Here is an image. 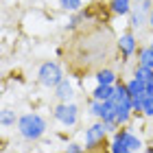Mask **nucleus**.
<instances>
[{
    "label": "nucleus",
    "instance_id": "obj_1",
    "mask_svg": "<svg viewBox=\"0 0 153 153\" xmlns=\"http://www.w3.org/2000/svg\"><path fill=\"white\" fill-rule=\"evenodd\" d=\"M18 134L24 138V140H29V142H37L39 138H44L46 136V131H48V123H46V118L37 114V112H29V114H22L20 116V120H18Z\"/></svg>",
    "mask_w": 153,
    "mask_h": 153
},
{
    "label": "nucleus",
    "instance_id": "obj_2",
    "mask_svg": "<svg viewBox=\"0 0 153 153\" xmlns=\"http://www.w3.org/2000/svg\"><path fill=\"white\" fill-rule=\"evenodd\" d=\"M64 79V72H61V66L57 64V61H44L39 68H37V81H39V85H44V88H57L59 85V81Z\"/></svg>",
    "mask_w": 153,
    "mask_h": 153
},
{
    "label": "nucleus",
    "instance_id": "obj_3",
    "mask_svg": "<svg viewBox=\"0 0 153 153\" xmlns=\"http://www.w3.org/2000/svg\"><path fill=\"white\" fill-rule=\"evenodd\" d=\"M53 116L55 120L59 125H64V127H74L76 123H79V107H76V103H57L53 109Z\"/></svg>",
    "mask_w": 153,
    "mask_h": 153
},
{
    "label": "nucleus",
    "instance_id": "obj_4",
    "mask_svg": "<svg viewBox=\"0 0 153 153\" xmlns=\"http://www.w3.org/2000/svg\"><path fill=\"white\" fill-rule=\"evenodd\" d=\"M151 9H153V0H142L138 2V7L129 13V26L134 31H140L149 24V16H151Z\"/></svg>",
    "mask_w": 153,
    "mask_h": 153
},
{
    "label": "nucleus",
    "instance_id": "obj_5",
    "mask_svg": "<svg viewBox=\"0 0 153 153\" xmlns=\"http://www.w3.org/2000/svg\"><path fill=\"white\" fill-rule=\"evenodd\" d=\"M107 136H109V134H107V129H105V125H103V120H96L94 125H90V127L85 129V149H88V151L99 149Z\"/></svg>",
    "mask_w": 153,
    "mask_h": 153
},
{
    "label": "nucleus",
    "instance_id": "obj_6",
    "mask_svg": "<svg viewBox=\"0 0 153 153\" xmlns=\"http://www.w3.org/2000/svg\"><path fill=\"white\" fill-rule=\"evenodd\" d=\"M112 138H118V140H123V142L127 144V147L134 151V153L144 151V142H142V138L138 136V134H134V131H131L129 127H120V129H118Z\"/></svg>",
    "mask_w": 153,
    "mask_h": 153
},
{
    "label": "nucleus",
    "instance_id": "obj_7",
    "mask_svg": "<svg viewBox=\"0 0 153 153\" xmlns=\"http://www.w3.org/2000/svg\"><path fill=\"white\" fill-rule=\"evenodd\" d=\"M138 39H136V35L134 33H123L120 37H118V51H120V55L125 59H129V57H134V55L138 53Z\"/></svg>",
    "mask_w": 153,
    "mask_h": 153
},
{
    "label": "nucleus",
    "instance_id": "obj_8",
    "mask_svg": "<svg viewBox=\"0 0 153 153\" xmlns=\"http://www.w3.org/2000/svg\"><path fill=\"white\" fill-rule=\"evenodd\" d=\"M55 99L59 103H72L74 101V85H72V81L68 79V76H64V79L59 81V85L55 88Z\"/></svg>",
    "mask_w": 153,
    "mask_h": 153
},
{
    "label": "nucleus",
    "instance_id": "obj_9",
    "mask_svg": "<svg viewBox=\"0 0 153 153\" xmlns=\"http://www.w3.org/2000/svg\"><path fill=\"white\" fill-rule=\"evenodd\" d=\"M118 107H125V109H131L134 112V105H131V96L127 92V85H125L123 81L116 83V92H114V99H112Z\"/></svg>",
    "mask_w": 153,
    "mask_h": 153
},
{
    "label": "nucleus",
    "instance_id": "obj_10",
    "mask_svg": "<svg viewBox=\"0 0 153 153\" xmlns=\"http://www.w3.org/2000/svg\"><path fill=\"white\" fill-rule=\"evenodd\" d=\"M94 81H96V85H116L120 79H118V74L112 68H101V70H96Z\"/></svg>",
    "mask_w": 153,
    "mask_h": 153
},
{
    "label": "nucleus",
    "instance_id": "obj_11",
    "mask_svg": "<svg viewBox=\"0 0 153 153\" xmlns=\"http://www.w3.org/2000/svg\"><path fill=\"white\" fill-rule=\"evenodd\" d=\"M114 92H116V85H96L92 92H90V96H92L94 101H103V103H107V101H112V99H114Z\"/></svg>",
    "mask_w": 153,
    "mask_h": 153
},
{
    "label": "nucleus",
    "instance_id": "obj_12",
    "mask_svg": "<svg viewBox=\"0 0 153 153\" xmlns=\"http://www.w3.org/2000/svg\"><path fill=\"white\" fill-rule=\"evenodd\" d=\"M125 85H127V92L131 99H136V96H144L147 94V83L140 81V79H136V76H131L129 81H125Z\"/></svg>",
    "mask_w": 153,
    "mask_h": 153
},
{
    "label": "nucleus",
    "instance_id": "obj_13",
    "mask_svg": "<svg viewBox=\"0 0 153 153\" xmlns=\"http://www.w3.org/2000/svg\"><path fill=\"white\" fill-rule=\"evenodd\" d=\"M131 2H134V0H109V9H112V13H116V16H129V13L134 11Z\"/></svg>",
    "mask_w": 153,
    "mask_h": 153
},
{
    "label": "nucleus",
    "instance_id": "obj_14",
    "mask_svg": "<svg viewBox=\"0 0 153 153\" xmlns=\"http://www.w3.org/2000/svg\"><path fill=\"white\" fill-rule=\"evenodd\" d=\"M138 66H144V68L153 70V48L149 44L138 48Z\"/></svg>",
    "mask_w": 153,
    "mask_h": 153
},
{
    "label": "nucleus",
    "instance_id": "obj_15",
    "mask_svg": "<svg viewBox=\"0 0 153 153\" xmlns=\"http://www.w3.org/2000/svg\"><path fill=\"white\" fill-rule=\"evenodd\" d=\"M105 103L103 101H94V99H90V103H88V114L92 116V118H96V120H103L105 118Z\"/></svg>",
    "mask_w": 153,
    "mask_h": 153
},
{
    "label": "nucleus",
    "instance_id": "obj_16",
    "mask_svg": "<svg viewBox=\"0 0 153 153\" xmlns=\"http://www.w3.org/2000/svg\"><path fill=\"white\" fill-rule=\"evenodd\" d=\"M20 118L16 116V112H13L11 107H4L2 112H0V125L7 129V127H13V125H18Z\"/></svg>",
    "mask_w": 153,
    "mask_h": 153
},
{
    "label": "nucleus",
    "instance_id": "obj_17",
    "mask_svg": "<svg viewBox=\"0 0 153 153\" xmlns=\"http://www.w3.org/2000/svg\"><path fill=\"white\" fill-rule=\"evenodd\" d=\"M134 76H136V79H140V81H144V83H149V81H153V70H151V68H144V66H138V64H136Z\"/></svg>",
    "mask_w": 153,
    "mask_h": 153
},
{
    "label": "nucleus",
    "instance_id": "obj_18",
    "mask_svg": "<svg viewBox=\"0 0 153 153\" xmlns=\"http://www.w3.org/2000/svg\"><path fill=\"white\" fill-rule=\"evenodd\" d=\"M109 153H134L127 144L123 140H118V138H112V144H109Z\"/></svg>",
    "mask_w": 153,
    "mask_h": 153
},
{
    "label": "nucleus",
    "instance_id": "obj_19",
    "mask_svg": "<svg viewBox=\"0 0 153 153\" xmlns=\"http://www.w3.org/2000/svg\"><path fill=\"white\" fill-rule=\"evenodd\" d=\"M81 4H83V0H59V7H61L64 11H70V13L79 11Z\"/></svg>",
    "mask_w": 153,
    "mask_h": 153
},
{
    "label": "nucleus",
    "instance_id": "obj_20",
    "mask_svg": "<svg viewBox=\"0 0 153 153\" xmlns=\"http://www.w3.org/2000/svg\"><path fill=\"white\" fill-rule=\"evenodd\" d=\"M142 116L153 118V94H147V99L142 103Z\"/></svg>",
    "mask_w": 153,
    "mask_h": 153
},
{
    "label": "nucleus",
    "instance_id": "obj_21",
    "mask_svg": "<svg viewBox=\"0 0 153 153\" xmlns=\"http://www.w3.org/2000/svg\"><path fill=\"white\" fill-rule=\"evenodd\" d=\"M64 153H88V149H83L79 142H68Z\"/></svg>",
    "mask_w": 153,
    "mask_h": 153
},
{
    "label": "nucleus",
    "instance_id": "obj_22",
    "mask_svg": "<svg viewBox=\"0 0 153 153\" xmlns=\"http://www.w3.org/2000/svg\"><path fill=\"white\" fill-rule=\"evenodd\" d=\"M147 94H153V81L147 83Z\"/></svg>",
    "mask_w": 153,
    "mask_h": 153
},
{
    "label": "nucleus",
    "instance_id": "obj_23",
    "mask_svg": "<svg viewBox=\"0 0 153 153\" xmlns=\"http://www.w3.org/2000/svg\"><path fill=\"white\" fill-rule=\"evenodd\" d=\"M149 26L153 29V9H151V16H149Z\"/></svg>",
    "mask_w": 153,
    "mask_h": 153
},
{
    "label": "nucleus",
    "instance_id": "obj_24",
    "mask_svg": "<svg viewBox=\"0 0 153 153\" xmlns=\"http://www.w3.org/2000/svg\"><path fill=\"white\" fill-rule=\"evenodd\" d=\"M142 153H153V147H149V149H144Z\"/></svg>",
    "mask_w": 153,
    "mask_h": 153
},
{
    "label": "nucleus",
    "instance_id": "obj_25",
    "mask_svg": "<svg viewBox=\"0 0 153 153\" xmlns=\"http://www.w3.org/2000/svg\"><path fill=\"white\" fill-rule=\"evenodd\" d=\"M149 46H151V48H153V37H151V42H149Z\"/></svg>",
    "mask_w": 153,
    "mask_h": 153
},
{
    "label": "nucleus",
    "instance_id": "obj_26",
    "mask_svg": "<svg viewBox=\"0 0 153 153\" xmlns=\"http://www.w3.org/2000/svg\"><path fill=\"white\" fill-rule=\"evenodd\" d=\"M134 2H142V0H134Z\"/></svg>",
    "mask_w": 153,
    "mask_h": 153
},
{
    "label": "nucleus",
    "instance_id": "obj_27",
    "mask_svg": "<svg viewBox=\"0 0 153 153\" xmlns=\"http://www.w3.org/2000/svg\"><path fill=\"white\" fill-rule=\"evenodd\" d=\"M88 153H90V151H88Z\"/></svg>",
    "mask_w": 153,
    "mask_h": 153
}]
</instances>
